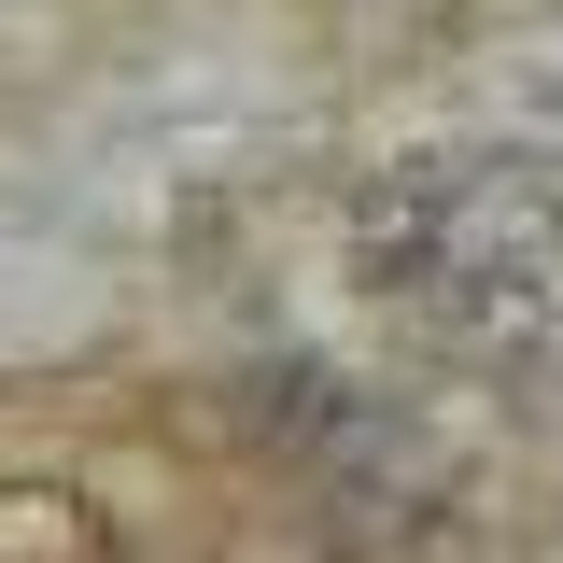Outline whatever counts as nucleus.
I'll return each mask as SVG.
<instances>
[{"label":"nucleus","instance_id":"f257e3e1","mask_svg":"<svg viewBox=\"0 0 563 563\" xmlns=\"http://www.w3.org/2000/svg\"><path fill=\"white\" fill-rule=\"evenodd\" d=\"M380 310L437 352H521L563 310V211L521 155H422L352 211Z\"/></svg>","mask_w":563,"mask_h":563}]
</instances>
